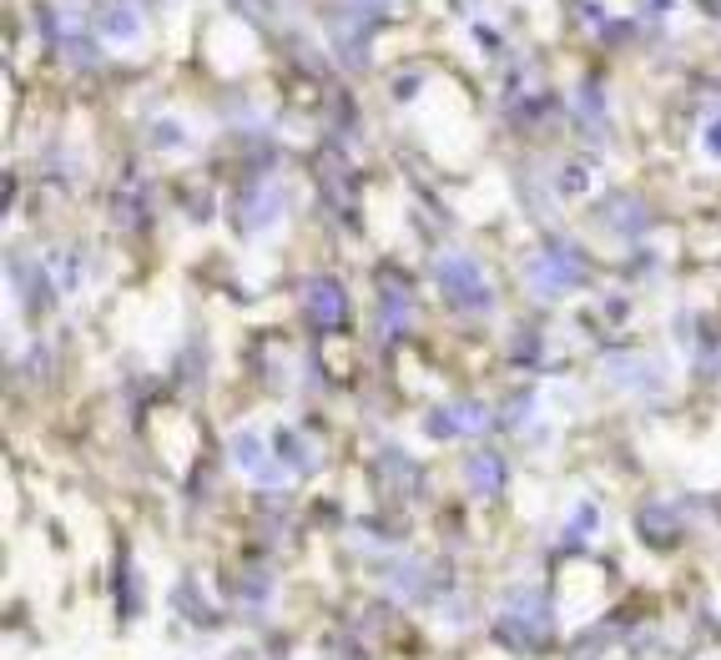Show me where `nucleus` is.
Instances as JSON below:
<instances>
[{
    "label": "nucleus",
    "instance_id": "nucleus-1",
    "mask_svg": "<svg viewBox=\"0 0 721 660\" xmlns=\"http://www.w3.org/2000/svg\"><path fill=\"white\" fill-rule=\"evenodd\" d=\"M439 278H444V283H454V288H459L454 298H464V303H469L474 293H485V288H479V278H474V268H469L464 257H449L444 268H439Z\"/></svg>",
    "mask_w": 721,
    "mask_h": 660
},
{
    "label": "nucleus",
    "instance_id": "nucleus-4",
    "mask_svg": "<svg viewBox=\"0 0 721 660\" xmlns=\"http://www.w3.org/2000/svg\"><path fill=\"white\" fill-rule=\"evenodd\" d=\"M706 142H711V152H721V126H711V137H706Z\"/></svg>",
    "mask_w": 721,
    "mask_h": 660
},
{
    "label": "nucleus",
    "instance_id": "nucleus-3",
    "mask_svg": "<svg viewBox=\"0 0 721 660\" xmlns=\"http://www.w3.org/2000/svg\"><path fill=\"white\" fill-rule=\"evenodd\" d=\"M313 293H318L313 303H318V313H323V318H338V313H343V298H338V288H333V283H318Z\"/></svg>",
    "mask_w": 721,
    "mask_h": 660
},
{
    "label": "nucleus",
    "instance_id": "nucleus-2",
    "mask_svg": "<svg viewBox=\"0 0 721 660\" xmlns=\"http://www.w3.org/2000/svg\"><path fill=\"white\" fill-rule=\"evenodd\" d=\"M101 31L116 36V41H132V36H137V16H132V6H106V11H101Z\"/></svg>",
    "mask_w": 721,
    "mask_h": 660
}]
</instances>
